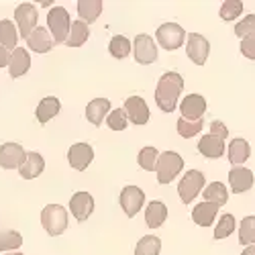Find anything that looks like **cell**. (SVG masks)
I'll list each match as a JSON object with an SVG mask.
<instances>
[{
	"instance_id": "obj_36",
	"label": "cell",
	"mask_w": 255,
	"mask_h": 255,
	"mask_svg": "<svg viewBox=\"0 0 255 255\" xmlns=\"http://www.w3.org/2000/svg\"><path fill=\"white\" fill-rule=\"evenodd\" d=\"M233 231H235V217L233 215H223L219 219L217 229H215V239H227Z\"/></svg>"
},
{
	"instance_id": "obj_14",
	"label": "cell",
	"mask_w": 255,
	"mask_h": 255,
	"mask_svg": "<svg viewBox=\"0 0 255 255\" xmlns=\"http://www.w3.org/2000/svg\"><path fill=\"white\" fill-rule=\"evenodd\" d=\"M25 157H27V151L18 143L0 145V167H4V169L20 167V163L25 161Z\"/></svg>"
},
{
	"instance_id": "obj_1",
	"label": "cell",
	"mask_w": 255,
	"mask_h": 255,
	"mask_svg": "<svg viewBox=\"0 0 255 255\" xmlns=\"http://www.w3.org/2000/svg\"><path fill=\"white\" fill-rule=\"evenodd\" d=\"M184 90V78L176 72H165L155 88V102L163 113H174L178 106V96Z\"/></svg>"
},
{
	"instance_id": "obj_37",
	"label": "cell",
	"mask_w": 255,
	"mask_h": 255,
	"mask_svg": "<svg viewBox=\"0 0 255 255\" xmlns=\"http://www.w3.org/2000/svg\"><path fill=\"white\" fill-rule=\"evenodd\" d=\"M243 12V2L241 0H227L221 6V18L223 20H235Z\"/></svg>"
},
{
	"instance_id": "obj_22",
	"label": "cell",
	"mask_w": 255,
	"mask_h": 255,
	"mask_svg": "<svg viewBox=\"0 0 255 255\" xmlns=\"http://www.w3.org/2000/svg\"><path fill=\"white\" fill-rule=\"evenodd\" d=\"M198 151L208 159H217L225 153V141L215 135H204L198 141Z\"/></svg>"
},
{
	"instance_id": "obj_31",
	"label": "cell",
	"mask_w": 255,
	"mask_h": 255,
	"mask_svg": "<svg viewBox=\"0 0 255 255\" xmlns=\"http://www.w3.org/2000/svg\"><path fill=\"white\" fill-rule=\"evenodd\" d=\"M239 243L249 247L255 245V217H245L239 225Z\"/></svg>"
},
{
	"instance_id": "obj_28",
	"label": "cell",
	"mask_w": 255,
	"mask_h": 255,
	"mask_svg": "<svg viewBox=\"0 0 255 255\" xmlns=\"http://www.w3.org/2000/svg\"><path fill=\"white\" fill-rule=\"evenodd\" d=\"M217 212H219V208H217L215 204L200 202V204L194 206V210H192V219H194V223L200 225V227H210L212 223H215V219H217Z\"/></svg>"
},
{
	"instance_id": "obj_5",
	"label": "cell",
	"mask_w": 255,
	"mask_h": 255,
	"mask_svg": "<svg viewBox=\"0 0 255 255\" xmlns=\"http://www.w3.org/2000/svg\"><path fill=\"white\" fill-rule=\"evenodd\" d=\"M206 184L204 180V174L200 169H188L186 176L180 180V186H178V194L182 198L184 204L192 202L200 192H202V186Z\"/></svg>"
},
{
	"instance_id": "obj_21",
	"label": "cell",
	"mask_w": 255,
	"mask_h": 255,
	"mask_svg": "<svg viewBox=\"0 0 255 255\" xmlns=\"http://www.w3.org/2000/svg\"><path fill=\"white\" fill-rule=\"evenodd\" d=\"M111 113V100L109 98H94L88 106H86V119L94 125V127H100L104 117Z\"/></svg>"
},
{
	"instance_id": "obj_40",
	"label": "cell",
	"mask_w": 255,
	"mask_h": 255,
	"mask_svg": "<svg viewBox=\"0 0 255 255\" xmlns=\"http://www.w3.org/2000/svg\"><path fill=\"white\" fill-rule=\"evenodd\" d=\"M241 53L247 59H255V35H249L241 39Z\"/></svg>"
},
{
	"instance_id": "obj_12",
	"label": "cell",
	"mask_w": 255,
	"mask_h": 255,
	"mask_svg": "<svg viewBox=\"0 0 255 255\" xmlns=\"http://www.w3.org/2000/svg\"><path fill=\"white\" fill-rule=\"evenodd\" d=\"M94 159V149L88 143H74L68 149V161L74 169H86Z\"/></svg>"
},
{
	"instance_id": "obj_26",
	"label": "cell",
	"mask_w": 255,
	"mask_h": 255,
	"mask_svg": "<svg viewBox=\"0 0 255 255\" xmlns=\"http://www.w3.org/2000/svg\"><path fill=\"white\" fill-rule=\"evenodd\" d=\"M88 37H90L88 25L82 23V20H72V27H70V33H68V39H66V45L68 47H82L88 41Z\"/></svg>"
},
{
	"instance_id": "obj_25",
	"label": "cell",
	"mask_w": 255,
	"mask_h": 255,
	"mask_svg": "<svg viewBox=\"0 0 255 255\" xmlns=\"http://www.w3.org/2000/svg\"><path fill=\"white\" fill-rule=\"evenodd\" d=\"M202 196H204V202L215 204L217 208H221L223 204H227L229 192H227L225 184H221V182H212V184H208V186L202 190Z\"/></svg>"
},
{
	"instance_id": "obj_7",
	"label": "cell",
	"mask_w": 255,
	"mask_h": 255,
	"mask_svg": "<svg viewBox=\"0 0 255 255\" xmlns=\"http://www.w3.org/2000/svg\"><path fill=\"white\" fill-rule=\"evenodd\" d=\"M121 208L125 210V215L133 219L137 217V212L143 208V202H145V192L139 188V186H125L121 190Z\"/></svg>"
},
{
	"instance_id": "obj_27",
	"label": "cell",
	"mask_w": 255,
	"mask_h": 255,
	"mask_svg": "<svg viewBox=\"0 0 255 255\" xmlns=\"http://www.w3.org/2000/svg\"><path fill=\"white\" fill-rule=\"evenodd\" d=\"M102 12V0H80L78 2V14L82 23H94Z\"/></svg>"
},
{
	"instance_id": "obj_3",
	"label": "cell",
	"mask_w": 255,
	"mask_h": 255,
	"mask_svg": "<svg viewBox=\"0 0 255 255\" xmlns=\"http://www.w3.org/2000/svg\"><path fill=\"white\" fill-rule=\"evenodd\" d=\"M184 169V159L176 153V151H163L157 157V165H155V172H157V182L159 184H169L174 182L176 176Z\"/></svg>"
},
{
	"instance_id": "obj_44",
	"label": "cell",
	"mask_w": 255,
	"mask_h": 255,
	"mask_svg": "<svg viewBox=\"0 0 255 255\" xmlns=\"http://www.w3.org/2000/svg\"><path fill=\"white\" fill-rule=\"evenodd\" d=\"M4 255H23V253H18V251H10V253H4Z\"/></svg>"
},
{
	"instance_id": "obj_35",
	"label": "cell",
	"mask_w": 255,
	"mask_h": 255,
	"mask_svg": "<svg viewBox=\"0 0 255 255\" xmlns=\"http://www.w3.org/2000/svg\"><path fill=\"white\" fill-rule=\"evenodd\" d=\"M202 125H204L202 119H198V121L180 119V121H178V133H180V137L190 139V137H194V135H198V133L202 131Z\"/></svg>"
},
{
	"instance_id": "obj_42",
	"label": "cell",
	"mask_w": 255,
	"mask_h": 255,
	"mask_svg": "<svg viewBox=\"0 0 255 255\" xmlns=\"http://www.w3.org/2000/svg\"><path fill=\"white\" fill-rule=\"evenodd\" d=\"M10 63V51H6L4 47H0V68H6Z\"/></svg>"
},
{
	"instance_id": "obj_15",
	"label": "cell",
	"mask_w": 255,
	"mask_h": 255,
	"mask_svg": "<svg viewBox=\"0 0 255 255\" xmlns=\"http://www.w3.org/2000/svg\"><path fill=\"white\" fill-rule=\"evenodd\" d=\"M255 178H253V172L247 167H233L229 172V186L233 190V194H243L247 190H251Z\"/></svg>"
},
{
	"instance_id": "obj_10",
	"label": "cell",
	"mask_w": 255,
	"mask_h": 255,
	"mask_svg": "<svg viewBox=\"0 0 255 255\" xmlns=\"http://www.w3.org/2000/svg\"><path fill=\"white\" fill-rule=\"evenodd\" d=\"M208 51H210V43H208V39L202 37L200 33H190L186 37V53L196 66H204Z\"/></svg>"
},
{
	"instance_id": "obj_2",
	"label": "cell",
	"mask_w": 255,
	"mask_h": 255,
	"mask_svg": "<svg viewBox=\"0 0 255 255\" xmlns=\"http://www.w3.org/2000/svg\"><path fill=\"white\" fill-rule=\"evenodd\" d=\"M41 225L47 231V235L57 237L68 229V210L59 204H47L41 210Z\"/></svg>"
},
{
	"instance_id": "obj_8",
	"label": "cell",
	"mask_w": 255,
	"mask_h": 255,
	"mask_svg": "<svg viewBox=\"0 0 255 255\" xmlns=\"http://www.w3.org/2000/svg\"><path fill=\"white\" fill-rule=\"evenodd\" d=\"M14 20L18 23V33L27 39L37 29V6L31 2H20L14 8Z\"/></svg>"
},
{
	"instance_id": "obj_41",
	"label": "cell",
	"mask_w": 255,
	"mask_h": 255,
	"mask_svg": "<svg viewBox=\"0 0 255 255\" xmlns=\"http://www.w3.org/2000/svg\"><path fill=\"white\" fill-rule=\"evenodd\" d=\"M210 135H215V137H219V139L225 141V137H229V129H227V127L221 121H212L210 123Z\"/></svg>"
},
{
	"instance_id": "obj_34",
	"label": "cell",
	"mask_w": 255,
	"mask_h": 255,
	"mask_svg": "<svg viewBox=\"0 0 255 255\" xmlns=\"http://www.w3.org/2000/svg\"><path fill=\"white\" fill-rule=\"evenodd\" d=\"M157 157H159V151L155 149V147H143V149L139 151V165L143 169H147V172H153L155 165H157Z\"/></svg>"
},
{
	"instance_id": "obj_23",
	"label": "cell",
	"mask_w": 255,
	"mask_h": 255,
	"mask_svg": "<svg viewBox=\"0 0 255 255\" xmlns=\"http://www.w3.org/2000/svg\"><path fill=\"white\" fill-rule=\"evenodd\" d=\"M251 155V147L245 139H233L229 143V161L233 163V167H241V163H245Z\"/></svg>"
},
{
	"instance_id": "obj_33",
	"label": "cell",
	"mask_w": 255,
	"mask_h": 255,
	"mask_svg": "<svg viewBox=\"0 0 255 255\" xmlns=\"http://www.w3.org/2000/svg\"><path fill=\"white\" fill-rule=\"evenodd\" d=\"M23 245V237L16 231H0V251L10 253L12 249H18Z\"/></svg>"
},
{
	"instance_id": "obj_19",
	"label": "cell",
	"mask_w": 255,
	"mask_h": 255,
	"mask_svg": "<svg viewBox=\"0 0 255 255\" xmlns=\"http://www.w3.org/2000/svg\"><path fill=\"white\" fill-rule=\"evenodd\" d=\"M27 45H29V49L35 51V53H47V51L53 47V39H51V35H49L47 29L37 27V29L27 37Z\"/></svg>"
},
{
	"instance_id": "obj_13",
	"label": "cell",
	"mask_w": 255,
	"mask_h": 255,
	"mask_svg": "<svg viewBox=\"0 0 255 255\" xmlns=\"http://www.w3.org/2000/svg\"><path fill=\"white\" fill-rule=\"evenodd\" d=\"M70 210L78 223H84L94 212V198L88 192H76L70 200Z\"/></svg>"
},
{
	"instance_id": "obj_20",
	"label": "cell",
	"mask_w": 255,
	"mask_h": 255,
	"mask_svg": "<svg viewBox=\"0 0 255 255\" xmlns=\"http://www.w3.org/2000/svg\"><path fill=\"white\" fill-rule=\"evenodd\" d=\"M167 219V206L161 200H153L145 208V223L149 229H159Z\"/></svg>"
},
{
	"instance_id": "obj_43",
	"label": "cell",
	"mask_w": 255,
	"mask_h": 255,
	"mask_svg": "<svg viewBox=\"0 0 255 255\" xmlns=\"http://www.w3.org/2000/svg\"><path fill=\"white\" fill-rule=\"evenodd\" d=\"M241 255H255V245H249V247H245Z\"/></svg>"
},
{
	"instance_id": "obj_6",
	"label": "cell",
	"mask_w": 255,
	"mask_h": 255,
	"mask_svg": "<svg viewBox=\"0 0 255 255\" xmlns=\"http://www.w3.org/2000/svg\"><path fill=\"white\" fill-rule=\"evenodd\" d=\"M155 39H157V43L167 49V51H174V49H180L184 45V41H186V31L176 25V23H165L157 29L155 33Z\"/></svg>"
},
{
	"instance_id": "obj_4",
	"label": "cell",
	"mask_w": 255,
	"mask_h": 255,
	"mask_svg": "<svg viewBox=\"0 0 255 255\" xmlns=\"http://www.w3.org/2000/svg\"><path fill=\"white\" fill-rule=\"evenodd\" d=\"M47 25H49V31H51V39L53 43H66L68 39V33H70V27H72V18H70V12L63 8V6H53L49 12H47Z\"/></svg>"
},
{
	"instance_id": "obj_24",
	"label": "cell",
	"mask_w": 255,
	"mask_h": 255,
	"mask_svg": "<svg viewBox=\"0 0 255 255\" xmlns=\"http://www.w3.org/2000/svg\"><path fill=\"white\" fill-rule=\"evenodd\" d=\"M59 111H61V102H59L55 96H47V98H43V100L39 102L37 111H35V117H37V121H39L41 125H45V123H49Z\"/></svg>"
},
{
	"instance_id": "obj_17",
	"label": "cell",
	"mask_w": 255,
	"mask_h": 255,
	"mask_svg": "<svg viewBox=\"0 0 255 255\" xmlns=\"http://www.w3.org/2000/svg\"><path fill=\"white\" fill-rule=\"evenodd\" d=\"M43 169H45V159L41 157V153L27 151L25 161L20 163V167H18V174H20V178H25V180H35L37 176L43 174Z\"/></svg>"
},
{
	"instance_id": "obj_39",
	"label": "cell",
	"mask_w": 255,
	"mask_h": 255,
	"mask_svg": "<svg viewBox=\"0 0 255 255\" xmlns=\"http://www.w3.org/2000/svg\"><path fill=\"white\" fill-rule=\"evenodd\" d=\"M235 35L245 39L249 35H255V14H247L241 23L235 25Z\"/></svg>"
},
{
	"instance_id": "obj_32",
	"label": "cell",
	"mask_w": 255,
	"mask_h": 255,
	"mask_svg": "<svg viewBox=\"0 0 255 255\" xmlns=\"http://www.w3.org/2000/svg\"><path fill=\"white\" fill-rule=\"evenodd\" d=\"M109 51H111L113 57H117V59H125L127 55L131 53V41L127 39V37H123V35H117V37L111 39Z\"/></svg>"
},
{
	"instance_id": "obj_16",
	"label": "cell",
	"mask_w": 255,
	"mask_h": 255,
	"mask_svg": "<svg viewBox=\"0 0 255 255\" xmlns=\"http://www.w3.org/2000/svg\"><path fill=\"white\" fill-rule=\"evenodd\" d=\"M180 111H182V119L198 121L206 113V100L200 94H188L180 104Z\"/></svg>"
},
{
	"instance_id": "obj_18",
	"label": "cell",
	"mask_w": 255,
	"mask_h": 255,
	"mask_svg": "<svg viewBox=\"0 0 255 255\" xmlns=\"http://www.w3.org/2000/svg\"><path fill=\"white\" fill-rule=\"evenodd\" d=\"M31 68V55L27 49L23 47H16L12 53H10V63H8V74L10 78H20L25 76Z\"/></svg>"
},
{
	"instance_id": "obj_30",
	"label": "cell",
	"mask_w": 255,
	"mask_h": 255,
	"mask_svg": "<svg viewBox=\"0 0 255 255\" xmlns=\"http://www.w3.org/2000/svg\"><path fill=\"white\" fill-rule=\"evenodd\" d=\"M161 251V241L155 235H145L137 241L135 255H159Z\"/></svg>"
},
{
	"instance_id": "obj_11",
	"label": "cell",
	"mask_w": 255,
	"mask_h": 255,
	"mask_svg": "<svg viewBox=\"0 0 255 255\" xmlns=\"http://www.w3.org/2000/svg\"><path fill=\"white\" fill-rule=\"evenodd\" d=\"M125 115L127 121L133 123V125H145L149 121V106L145 104V100L141 96H131L125 100Z\"/></svg>"
},
{
	"instance_id": "obj_38",
	"label": "cell",
	"mask_w": 255,
	"mask_h": 255,
	"mask_svg": "<svg viewBox=\"0 0 255 255\" xmlns=\"http://www.w3.org/2000/svg\"><path fill=\"white\" fill-rule=\"evenodd\" d=\"M106 125H109V129L113 131H125L129 121H127V115L123 109H117V111H111L109 117H106Z\"/></svg>"
},
{
	"instance_id": "obj_29",
	"label": "cell",
	"mask_w": 255,
	"mask_h": 255,
	"mask_svg": "<svg viewBox=\"0 0 255 255\" xmlns=\"http://www.w3.org/2000/svg\"><path fill=\"white\" fill-rule=\"evenodd\" d=\"M16 27L14 23H10L8 18H2L0 20V47H4L6 51H14L16 49Z\"/></svg>"
},
{
	"instance_id": "obj_9",
	"label": "cell",
	"mask_w": 255,
	"mask_h": 255,
	"mask_svg": "<svg viewBox=\"0 0 255 255\" xmlns=\"http://www.w3.org/2000/svg\"><path fill=\"white\" fill-rule=\"evenodd\" d=\"M133 57L137 63H141V66H149V63H153L157 59V45L153 37L149 35H137L135 37V43H133Z\"/></svg>"
}]
</instances>
